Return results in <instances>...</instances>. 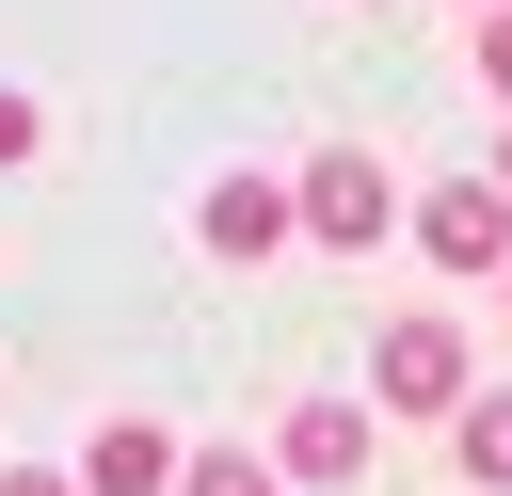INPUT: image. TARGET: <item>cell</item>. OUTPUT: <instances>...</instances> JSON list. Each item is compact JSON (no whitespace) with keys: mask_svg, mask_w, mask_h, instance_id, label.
<instances>
[{"mask_svg":"<svg viewBox=\"0 0 512 496\" xmlns=\"http://www.w3.org/2000/svg\"><path fill=\"white\" fill-rule=\"evenodd\" d=\"M288 224H304L320 256H368V240H400V176H384L368 144H320L304 192H288Z\"/></svg>","mask_w":512,"mask_h":496,"instance_id":"6da1fadb","label":"cell"},{"mask_svg":"<svg viewBox=\"0 0 512 496\" xmlns=\"http://www.w3.org/2000/svg\"><path fill=\"white\" fill-rule=\"evenodd\" d=\"M368 400H384V416H464V400H480V384H464V336H448V320H384V336H368Z\"/></svg>","mask_w":512,"mask_h":496,"instance_id":"7a4b0ae2","label":"cell"},{"mask_svg":"<svg viewBox=\"0 0 512 496\" xmlns=\"http://www.w3.org/2000/svg\"><path fill=\"white\" fill-rule=\"evenodd\" d=\"M416 240H432L448 272H512V192H496V176H448V192L416 208Z\"/></svg>","mask_w":512,"mask_h":496,"instance_id":"3957f363","label":"cell"},{"mask_svg":"<svg viewBox=\"0 0 512 496\" xmlns=\"http://www.w3.org/2000/svg\"><path fill=\"white\" fill-rule=\"evenodd\" d=\"M192 240H208V256H240V272H256V256H272V240H288V176H208V208H192Z\"/></svg>","mask_w":512,"mask_h":496,"instance_id":"277c9868","label":"cell"},{"mask_svg":"<svg viewBox=\"0 0 512 496\" xmlns=\"http://www.w3.org/2000/svg\"><path fill=\"white\" fill-rule=\"evenodd\" d=\"M176 464H192V448H176L160 416H112V432L80 448V496H176Z\"/></svg>","mask_w":512,"mask_h":496,"instance_id":"5b68a950","label":"cell"},{"mask_svg":"<svg viewBox=\"0 0 512 496\" xmlns=\"http://www.w3.org/2000/svg\"><path fill=\"white\" fill-rule=\"evenodd\" d=\"M352 464H368V416H352V400H288L272 480H352Z\"/></svg>","mask_w":512,"mask_h":496,"instance_id":"8992f818","label":"cell"},{"mask_svg":"<svg viewBox=\"0 0 512 496\" xmlns=\"http://www.w3.org/2000/svg\"><path fill=\"white\" fill-rule=\"evenodd\" d=\"M448 432H464V480H480V496H512V384H480Z\"/></svg>","mask_w":512,"mask_h":496,"instance_id":"52a82bcc","label":"cell"},{"mask_svg":"<svg viewBox=\"0 0 512 496\" xmlns=\"http://www.w3.org/2000/svg\"><path fill=\"white\" fill-rule=\"evenodd\" d=\"M176 496H288V480H272L256 448H192V464H176Z\"/></svg>","mask_w":512,"mask_h":496,"instance_id":"ba28073f","label":"cell"},{"mask_svg":"<svg viewBox=\"0 0 512 496\" xmlns=\"http://www.w3.org/2000/svg\"><path fill=\"white\" fill-rule=\"evenodd\" d=\"M32 128H48V112H32L16 80H0V160H32Z\"/></svg>","mask_w":512,"mask_h":496,"instance_id":"9c48e42d","label":"cell"},{"mask_svg":"<svg viewBox=\"0 0 512 496\" xmlns=\"http://www.w3.org/2000/svg\"><path fill=\"white\" fill-rule=\"evenodd\" d=\"M480 80H496V96H512V0H496V16H480Z\"/></svg>","mask_w":512,"mask_h":496,"instance_id":"30bf717a","label":"cell"},{"mask_svg":"<svg viewBox=\"0 0 512 496\" xmlns=\"http://www.w3.org/2000/svg\"><path fill=\"white\" fill-rule=\"evenodd\" d=\"M0 496H80V464H16V480H0Z\"/></svg>","mask_w":512,"mask_h":496,"instance_id":"8fae6325","label":"cell"},{"mask_svg":"<svg viewBox=\"0 0 512 496\" xmlns=\"http://www.w3.org/2000/svg\"><path fill=\"white\" fill-rule=\"evenodd\" d=\"M496 192H512V144H496Z\"/></svg>","mask_w":512,"mask_h":496,"instance_id":"7c38bea8","label":"cell"},{"mask_svg":"<svg viewBox=\"0 0 512 496\" xmlns=\"http://www.w3.org/2000/svg\"><path fill=\"white\" fill-rule=\"evenodd\" d=\"M496 304H512V272H496Z\"/></svg>","mask_w":512,"mask_h":496,"instance_id":"4fadbf2b","label":"cell"},{"mask_svg":"<svg viewBox=\"0 0 512 496\" xmlns=\"http://www.w3.org/2000/svg\"><path fill=\"white\" fill-rule=\"evenodd\" d=\"M464 16H496V0H464Z\"/></svg>","mask_w":512,"mask_h":496,"instance_id":"5bb4252c","label":"cell"}]
</instances>
